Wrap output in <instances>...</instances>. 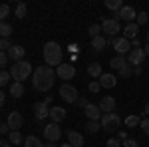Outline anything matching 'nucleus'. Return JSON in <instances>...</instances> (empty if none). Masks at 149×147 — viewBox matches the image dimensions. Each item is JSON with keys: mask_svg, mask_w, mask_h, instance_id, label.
<instances>
[{"mask_svg": "<svg viewBox=\"0 0 149 147\" xmlns=\"http://www.w3.org/2000/svg\"><path fill=\"white\" fill-rule=\"evenodd\" d=\"M54 78H56V72L50 66H38L32 74V86L38 91H48L54 86Z\"/></svg>", "mask_w": 149, "mask_h": 147, "instance_id": "f257e3e1", "label": "nucleus"}, {"mask_svg": "<svg viewBox=\"0 0 149 147\" xmlns=\"http://www.w3.org/2000/svg\"><path fill=\"white\" fill-rule=\"evenodd\" d=\"M44 62L50 68H54V66L58 68L62 64V48H60L58 42H46V46H44Z\"/></svg>", "mask_w": 149, "mask_h": 147, "instance_id": "f03ea898", "label": "nucleus"}, {"mask_svg": "<svg viewBox=\"0 0 149 147\" xmlns=\"http://www.w3.org/2000/svg\"><path fill=\"white\" fill-rule=\"evenodd\" d=\"M32 74H34V72H32V64L26 62V60L12 64V68H10L12 79H14V82H20V84H24V79H28Z\"/></svg>", "mask_w": 149, "mask_h": 147, "instance_id": "7ed1b4c3", "label": "nucleus"}, {"mask_svg": "<svg viewBox=\"0 0 149 147\" xmlns=\"http://www.w3.org/2000/svg\"><path fill=\"white\" fill-rule=\"evenodd\" d=\"M119 123H121V119H119V115H117L115 111H111V113H102V127H103V131L113 133V131H117Z\"/></svg>", "mask_w": 149, "mask_h": 147, "instance_id": "20e7f679", "label": "nucleus"}, {"mask_svg": "<svg viewBox=\"0 0 149 147\" xmlns=\"http://www.w3.org/2000/svg\"><path fill=\"white\" fill-rule=\"evenodd\" d=\"M60 98L64 100V102H68V103H74V102H78V90L74 88V86H70V84H62L60 86Z\"/></svg>", "mask_w": 149, "mask_h": 147, "instance_id": "39448f33", "label": "nucleus"}, {"mask_svg": "<svg viewBox=\"0 0 149 147\" xmlns=\"http://www.w3.org/2000/svg\"><path fill=\"white\" fill-rule=\"evenodd\" d=\"M102 30L109 36V38H113V36H117V32L121 30V26L117 22V18H105L102 22Z\"/></svg>", "mask_w": 149, "mask_h": 147, "instance_id": "423d86ee", "label": "nucleus"}, {"mask_svg": "<svg viewBox=\"0 0 149 147\" xmlns=\"http://www.w3.org/2000/svg\"><path fill=\"white\" fill-rule=\"evenodd\" d=\"M44 137H46L48 141L56 143L58 139L62 137V129H60V125H58V123H48V125H44Z\"/></svg>", "mask_w": 149, "mask_h": 147, "instance_id": "0eeeda50", "label": "nucleus"}, {"mask_svg": "<svg viewBox=\"0 0 149 147\" xmlns=\"http://www.w3.org/2000/svg\"><path fill=\"white\" fill-rule=\"evenodd\" d=\"M143 60H145V52H143V48H133V50L129 52V56H127V64L133 66V68H137V66L143 64Z\"/></svg>", "mask_w": 149, "mask_h": 147, "instance_id": "6e6552de", "label": "nucleus"}, {"mask_svg": "<svg viewBox=\"0 0 149 147\" xmlns=\"http://www.w3.org/2000/svg\"><path fill=\"white\" fill-rule=\"evenodd\" d=\"M119 20H125L127 24H131L133 20H137V12H135V8L123 4V8L117 12V22H119Z\"/></svg>", "mask_w": 149, "mask_h": 147, "instance_id": "1a4fd4ad", "label": "nucleus"}, {"mask_svg": "<svg viewBox=\"0 0 149 147\" xmlns=\"http://www.w3.org/2000/svg\"><path fill=\"white\" fill-rule=\"evenodd\" d=\"M76 76V68L72 64H60L56 68V78L60 79H72Z\"/></svg>", "mask_w": 149, "mask_h": 147, "instance_id": "9d476101", "label": "nucleus"}, {"mask_svg": "<svg viewBox=\"0 0 149 147\" xmlns=\"http://www.w3.org/2000/svg\"><path fill=\"white\" fill-rule=\"evenodd\" d=\"M6 123H8V127H10V131H18V129L22 127V123H24L22 113H20V111H10V113H8Z\"/></svg>", "mask_w": 149, "mask_h": 147, "instance_id": "9b49d317", "label": "nucleus"}, {"mask_svg": "<svg viewBox=\"0 0 149 147\" xmlns=\"http://www.w3.org/2000/svg\"><path fill=\"white\" fill-rule=\"evenodd\" d=\"M113 48L117 52V56H123L127 52H131V42L125 38H113Z\"/></svg>", "mask_w": 149, "mask_h": 147, "instance_id": "f8f14e48", "label": "nucleus"}, {"mask_svg": "<svg viewBox=\"0 0 149 147\" xmlns=\"http://www.w3.org/2000/svg\"><path fill=\"white\" fill-rule=\"evenodd\" d=\"M84 111H86V117H88L90 121H100V119H102V109H100V105H95V103H88Z\"/></svg>", "mask_w": 149, "mask_h": 147, "instance_id": "ddd939ff", "label": "nucleus"}, {"mask_svg": "<svg viewBox=\"0 0 149 147\" xmlns=\"http://www.w3.org/2000/svg\"><path fill=\"white\" fill-rule=\"evenodd\" d=\"M34 113H36V119L42 121V119L50 117V105H48L46 102H38L34 105Z\"/></svg>", "mask_w": 149, "mask_h": 147, "instance_id": "4468645a", "label": "nucleus"}, {"mask_svg": "<svg viewBox=\"0 0 149 147\" xmlns=\"http://www.w3.org/2000/svg\"><path fill=\"white\" fill-rule=\"evenodd\" d=\"M50 119H52V123H62L64 119H66V109L64 107H50Z\"/></svg>", "mask_w": 149, "mask_h": 147, "instance_id": "2eb2a0df", "label": "nucleus"}, {"mask_svg": "<svg viewBox=\"0 0 149 147\" xmlns=\"http://www.w3.org/2000/svg\"><path fill=\"white\" fill-rule=\"evenodd\" d=\"M6 54H8V60H12V62H22V60H24V54H26V50H24L22 46H12Z\"/></svg>", "mask_w": 149, "mask_h": 147, "instance_id": "dca6fc26", "label": "nucleus"}, {"mask_svg": "<svg viewBox=\"0 0 149 147\" xmlns=\"http://www.w3.org/2000/svg\"><path fill=\"white\" fill-rule=\"evenodd\" d=\"M97 105H100V109H102L103 113H111L115 109V100L111 98V95H103L102 102L97 103Z\"/></svg>", "mask_w": 149, "mask_h": 147, "instance_id": "f3484780", "label": "nucleus"}, {"mask_svg": "<svg viewBox=\"0 0 149 147\" xmlns=\"http://www.w3.org/2000/svg\"><path fill=\"white\" fill-rule=\"evenodd\" d=\"M97 82H100L102 88H107V90H111V88L117 86V78H115L113 74H102V78L97 79Z\"/></svg>", "mask_w": 149, "mask_h": 147, "instance_id": "a211bd4d", "label": "nucleus"}, {"mask_svg": "<svg viewBox=\"0 0 149 147\" xmlns=\"http://www.w3.org/2000/svg\"><path fill=\"white\" fill-rule=\"evenodd\" d=\"M137 32H139L137 22H131V24H127V26H125V30H123V38L131 42V40H135V38H137Z\"/></svg>", "mask_w": 149, "mask_h": 147, "instance_id": "6ab92c4d", "label": "nucleus"}, {"mask_svg": "<svg viewBox=\"0 0 149 147\" xmlns=\"http://www.w3.org/2000/svg\"><path fill=\"white\" fill-rule=\"evenodd\" d=\"M68 143L72 147H81L84 145V135L78 131H68Z\"/></svg>", "mask_w": 149, "mask_h": 147, "instance_id": "aec40b11", "label": "nucleus"}, {"mask_svg": "<svg viewBox=\"0 0 149 147\" xmlns=\"http://www.w3.org/2000/svg\"><path fill=\"white\" fill-rule=\"evenodd\" d=\"M109 66H111V70H123L127 66V60L123 56H115V58H111V62H109Z\"/></svg>", "mask_w": 149, "mask_h": 147, "instance_id": "412c9836", "label": "nucleus"}, {"mask_svg": "<svg viewBox=\"0 0 149 147\" xmlns=\"http://www.w3.org/2000/svg\"><path fill=\"white\" fill-rule=\"evenodd\" d=\"M10 95L12 98H22L24 95V84H20V82L10 84Z\"/></svg>", "mask_w": 149, "mask_h": 147, "instance_id": "4be33fe9", "label": "nucleus"}, {"mask_svg": "<svg viewBox=\"0 0 149 147\" xmlns=\"http://www.w3.org/2000/svg\"><path fill=\"white\" fill-rule=\"evenodd\" d=\"M88 74L92 76V78H95V79H100L102 78V64H97V62H93V64H90V68H88Z\"/></svg>", "mask_w": 149, "mask_h": 147, "instance_id": "5701e85b", "label": "nucleus"}, {"mask_svg": "<svg viewBox=\"0 0 149 147\" xmlns=\"http://www.w3.org/2000/svg\"><path fill=\"white\" fill-rule=\"evenodd\" d=\"M92 46H93V50H97V52H100V50H103V48L107 46V40L100 34V36H95V38H92Z\"/></svg>", "mask_w": 149, "mask_h": 147, "instance_id": "b1692460", "label": "nucleus"}, {"mask_svg": "<svg viewBox=\"0 0 149 147\" xmlns=\"http://www.w3.org/2000/svg\"><path fill=\"white\" fill-rule=\"evenodd\" d=\"M24 147H44V143H42L36 135H28L26 139H24Z\"/></svg>", "mask_w": 149, "mask_h": 147, "instance_id": "393cba45", "label": "nucleus"}, {"mask_svg": "<svg viewBox=\"0 0 149 147\" xmlns=\"http://www.w3.org/2000/svg\"><path fill=\"white\" fill-rule=\"evenodd\" d=\"M105 8L119 12L121 8H123V2H121V0H105Z\"/></svg>", "mask_w": 149, "mask_h": 147, "instance_id": "a878e982", "label": "nucleus"}, {"mask_svg": "<svg viewBox=\"0 0 149 147\" xmlns=\"http://www.w3.org/2000/svg\"><path fill=\"white\" fill-rule=\"evenodd\" d=\"M12 34V26L8 22H0V36L2 38H10Z\"/></svg>", "mask_w": 149, "mask_h": 147, "instance_id": "bb28decb", "label": "nucleus"}, {"mask_svg": "<svg viewBox=\"0 0 149 147\" xmlns=\"http://www.w3.org/2000/svg\"><path fill=\"white\" fill-rule=\"evenodd\" d=\"M8 141L14 143V145H20V143H22V135H20V131H10V133H8Z\"/></svg>", "mask_w": 149, "mask_h": 147, "instance_id": "cd10ccee", "label": "nucleus"}, {"mask_svg": "<svg viewBox=\"0 0 149 147\" xmlns=\"http://www.w3.org/2000/svg\"><path fill=\"white\" fill-rule=\"evenodd\" d=\"M100 127H102L100 121H88V123H86V131H88V133H97Z\"/></svg>", "mask_w": 149, "mask_h": 147, "instance_id": "c85d7f7f", "label": "nucleus"}, {"mask_svg": "<svg viewBox=\"0 0 149 147\" xmlns=\"http://www.w3.org/2000/svg\"><path fill=\"white\" fill-rule=\"evenodd\" d=\"M26 12H28V6H26L24 2H20V4L16 6V18H20V20L26 18Z\"/></svg>", "mask_w": 149, "mask_h": 147, "instance_id": "c756f323", "label": "nucleus"}, {"mask_svg": "<svg viewBox=\"0 0 149 147\" xmlns=\"http://www.w3.org/2000/svg\"><path fill=\"white\" fill-rule=\"evenodd\" d=\"M100 32H102V24H92V26L88 28V34L92 36V38L100 36Z\"/></svg>", "mask_w": 149, "mask_h": 147, "instance_id": "7c9ffc66", "label": "nucleus"}, {"mask_svg": "<svg viewBox=\"0 0 149 147\" xmlns=\"http://www.w3.org/2000/svg\"><path fill=\"white\" fill-rule=\"evenodd\" d=\"M8 14H10V6L8 4H0V22H6Z\"/></svg>", "mask_w": 149, "mask_h": 147, "instance_id": "2f4dec72", "label": "nucleus"}, {"mask_svg": "<svg viewBox=\"0 0 149 147\" xmlns=\"http://www.w3.org/2000/svg\"><path fill=\"white\" fill-rule=\"evenodd\" d=\"M12 46L14 44L10 42V38H0V50H2V52H8Z\"/></svg>", "mask_w": 149, "mask_h": 147, "instance_id": "473e14b6", "label": "nucleus"}, {"mask_svg": "<svg viewBox=\"0 0 149 147\" xmlns=\"http://www.w3.org/2000/svg\"><path fill=\"white\" fill-rule=\"evenodd\" d=\"M139 123H141V119H139L137 115H129V117L125 119V125H127V127H135V125H139Z\"/></svg>", "mask_w": 149, "mask_h": 147, "instance_id": "72a5a7b5", "label": "nucleus"}, {"mask_svg": "<svg viewBox=\"0 0 149 147\" xmlns=\"http://www.w3.org/2000/svg\"><path fill=\"white\" fill-rule=\"evenodd\" d=\"M8 79H12L10 72H6V70H0V88H2L4 84H8Z\"/></svg>", "mask_w": 149, "mask_h": 147, "instance_id": "f704fd0d", "label": "nucleus"}, {"mask_svg": "<svg viewBox=\"0 0 149 147\" xmlns=\"http://www.w3.org/2000/svg\"><path fill=\"white\" fill-rule=\"evenodd\" d=\"M147 20H149V14H147V12H137V26L147 24Z\"/></svg>", "mask_w": 149, "mask_h": 147, "instance_id": "c9c22d12", "label": "nucleus"}, {"mask_svg": "<svg viewBox=\"0 0 149 147\" xmlns=\"http://www.w3.org/2000/svg\"><path fill=\"white\" fill-rule=\"evenodd\" d=\"M117 74H119V76H121V78H129V76H131V74H133V68H131V66H129V64H127L125 68H123V70H119V72H117Z\"/></svg>", "mask_w": 149, "mask_h": 147, "instance_id": "e433bc0d", "label": "nucleus"}, {"mask_svg": "<svg viewBox=\"0 0 149 147\" xmlns=\"http://www.w3.org/2000/svg\"><path fill=\"white\" fill-rule=\"evenodd\" d=\"M100 88H102V86H100V82H97V79L90 82V86H88V90L92 91V93H97V91H100Z\"/></svg>", "mask_w": 149, "mask_h": 147, "instance_id": "4c0bfd02", "label": "nucleus"}, {"mask_svg": "<svg viewBox=\"0 0 149 147\" xmlns=\"http://www.w3.org/2000/svg\"><path fill=\"white\" fill-rule=\"evenodd\" d=\"M6 64H8V54L0 50V70H4V68H6Z\"/></svg>", "mask_w": 149, "mask_h": 147, "instance_id": "58836bf2", "label": "nucleus"}, {"mask_svg": "<svg viewBox=\"0 0 149 147\" xmlns=\"http://www.w3.org/2000/svg\"><path fill=\"white\" fill-rule=\"evenodd\" d=\"M121 147H139V143L135 141V139H129V137H127L125 141L121 143Z\"/></svg>", "mask_w": 149, "mask_h": 147, "instance_id": "ea45409f", "label": "nucleus"}, {"mask_svg": "<svg viewBox=\"0 0 149 147\" xmlns=\"http://www.w3.org/2000/svg\"><path fill=\"white\" fill-rule=\"evenodd\" d=\"M141 129H143V131H145V135H149V117L147 119H141Z\"/></svg>", "mask_w": 149, "mask_h": 147, "instance_id": "a19ab883", "label": "nucleus"}, {"mask_svg": "<svg viewBox=\"0 0 149 147\" xmlns=\"http://www.w3.org/2000/svg\"><path fill=\"white\" fill-rule=\"evenodd\" d=\"M105 147H121V141H119V139H109Z\"/></svg>", "mask_w": 149, "mask_h": 147, "instance_id": "79ce46f5", "label": "nucleus"}, {"mask_svg": "<svg viewBox=\"0 0 149 147\" xmlns=\"http://www.w3.org/2000/svg\"><path fill=\"white\" fill-rule=\"evenodd\" d=\"M0 133L4 135V133H10V127H8V123H0Z\"/></svg>", "mask_w": 149, "mask_h": 147, "instance_id": "37998d69", "label": "nucleus"}, {"mask_svg": "<svg viewBox=\"0 0 149 147\" xmlns=\"http://www.w3.org/2000/svg\"><path fill=\"white\" fill-rule=\"evenodd\" d=\"M117 139H119V141H125V139H127V131H123V129L117 131Z\"/></svg>", "mask_w": 149, "mask_h": 147, "instance_id": "c03bdc74", "label": "nucleus"}, {"mask_svg": "<svg viewBox=\"0 0 149 147\" xmlns=\"http://www.w3.org/2000/svg\"><path fill=\"white\" fill-rule=\"evenodd\" d=\"M78 105H80V107H84V109H86V105H88V100H86V98H78Z\"/></svg>", "mask_w": 149, "mask_h": 147, "instance_id": "a18cd8bd", "label": "nucleus"}, {"mask_svg": "<svg viewBox=\"0 0 149 147\" xmlns=\"http://www.w3.org/2000/svg\"><path fill=\"white\" fill-rule=\"evenodd\" d=\"M139 46H141V44H139V40H137V38H135V40L131 42V50H133V48H139Z\"/></svg>", "mask_w": 149, "mask_h": 147, "instance_id": "49530a36", "label": "nucleus"}, {"mask_svg": "<svg viewBox=\"0 0 149 147\" xmlns=\"http://www.w3.org/2000/svg\"><path fill=\"white\" fill-rule=\"evenodd\" d=\"M0 147H10V141H2L0 139Z\"/></svg>", "mask_w": 149, "mask_h": 147, "instance_id": "de8ad7c7", "label": "nucleus"}, {"mask_svg": "<svg viewBox=\"0 0 149 147\" xmlns=\"http://www.w3.org/2000/svg\"><path fill=\"white\" fill-rule=\"evenodd\" d=\"M4 105V93H2V90H0V107Z\"/></svg>", "mask_w": 149, "mask_h": 147, "instance_id": "09e8293b", "label": "nucleus"}, {"mask_svg": "<svg viewBox=\"0 0 149 147\" xmlns=\"http://www.w3.org/2000/svg\"><path fill=\"white\" fill-rule=\"evenodd\" d=\"M44 147H56V143H52V141H48V143H44Z\"/></svg>", "mask_w": 149, "mask_h": 147, "instance_id": "8fccbe9b", "label": "nucleus"}, {"mask_svg": "<svg viewBox=\"0 0 149 147\" xmlns=\"http://www.w3.org/2000/svg\"><path fill=\"white\" fill-rule=\"evenodd\" d=\"M143 52H145V56H149V44L145 46V48H143Z\"/></svg>", "mask_w": 149, "mask_h": 147, "instance_id": "3c124183", "label": "nucleus"}, {"mask_svg": "<svg viewBox=\"0 0 149 147\" xmlns=\"http://www.w3.org/2000/svg\"><path fill=\"white\" fill-rule=\"evenodd\" d=\"M145 113H147V115H149V103H147V105H145Z\"/></svg>", "mask_w": 149, "mask_h": 147, "instance_id": "603ef678", "label": "nucleus"}, {"mask_svg": "<svg viewBox=\"0 0 149 147\" xmlns=\"http://www.w3.org/2000/svg\"><path fill=\"white\" fill-rule=\"evenodd\" d=\"M62 147H72V145H70V143H64V145H62Z\"/></svg>", "mask_w": 149, "mask_h": 147, "instance_id": "864d4df0", "label": "nucleus"}, {"mask_svg": "<svg viewBox=\"0 0 149 147\" xmlns=\"http://www.w3.org/2000/svg\"><path fill=\"white\" fill-rule=\"evenodd\" d=\"M147 44H149V32H147Z\"/></svg>", "mask_w": 149, "mask_h": 147, "instance_id": "5fc2aeb1", "label": "nucleus"}]
</instances>
